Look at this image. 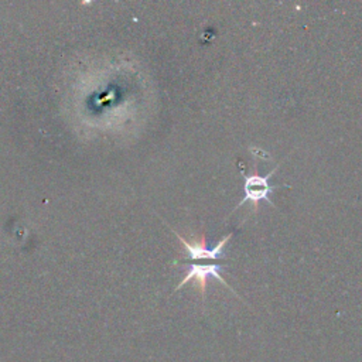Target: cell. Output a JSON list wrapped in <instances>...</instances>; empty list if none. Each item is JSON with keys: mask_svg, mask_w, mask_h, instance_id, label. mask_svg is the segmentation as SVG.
<instances>
[{"mask_svg": "<svg viewBox=\"0 0 362 362\" xmlns=\"http://www.w3.org/2000/svg\"><path fill=\"white\" fill-rule=\"evenodd\" d=\"M277 168H279V165L274 168V170H272L269 174H266V175H259V174H250V175H243L245 177V184H243V192H245V197H243V199L238 204V206L235 208V209H238L239 206H242L246 201H250L252 204H253V211L256 212L257 211V202L259 201H262V199H264L269 205H272V206H274V204L270 201V198H269V194L274 189V188H277V185H270L269 184V180H270V177L277 171Z\"/></svg>", "mask_w": 362, "mask_h": 362, "instance_id": "cell-1", "label": "cell"}, {"mask_svg": "<svg viewBox=\"0 0 362 362\" xmlns=\"http://www.w3.org/2000/svg\"><path fill=\"white\" fill-rule=\"evenodd\" d=\"M171 230L174 232V235L180 239V242L184 245L187 253H188V257L189 259H194V260H201V259H218L221 256H223V247L226 245V242L232 238V232L228 233L226 236H223L215 247L212 249H208L206 247V239H205V233L202 232L201 236H199V240L198 239H194V242H187L178 232H175L173 228Z\"/></svg>", "mask_w": 362, "mask_h": 362, "instance_id": "cell-2", "label": "cell"}, {"mask_svg": "<svg viewBox=\"0 0 362 362\" xmlns=\"http://www.w3.org/2000/svg\"><path fill=\"white\" fill-rule=\"evenodd\" d=\"M222 264H191L189 266V270L187 272V274L184 276V279L181 280V283H178V286L175 287V290L181 288L184 284H187L188 281L191 280H195L198 287H199V291L202 294V297L205 296V290H206V279L209 276L218 279L223 286H226L230 291H233V288L225 281V279L221 276V270H222ZM235 293V291H233Z\"/></svg>", "mask_w": 362, "mask_h": 362, "instance_id": "cell-3", "label": "cell"}]
</instances>
